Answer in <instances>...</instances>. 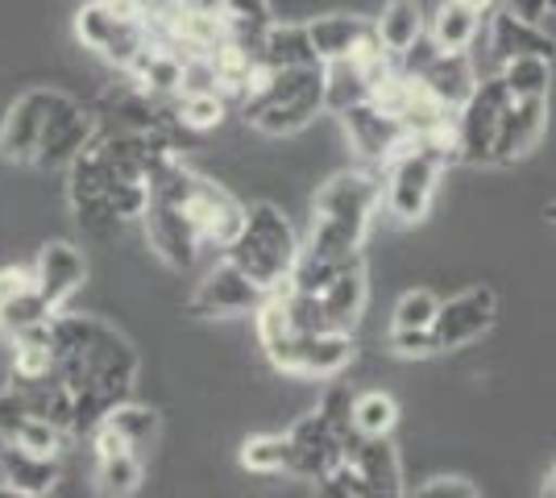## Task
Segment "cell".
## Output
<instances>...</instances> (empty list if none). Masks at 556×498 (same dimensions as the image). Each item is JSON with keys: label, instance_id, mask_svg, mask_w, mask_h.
<instances>
[{"label": "cell", "instance_id": "6da1fadb", "mask_svg": "<svg viewBox=\"0 0 556 498\" xmlns=\"http://www.w3.org/2000/svg\"><path fill=\"white\" fill-rule=\"evenodd\" d=\"M50 361L71 395H96L109 407L129 399L138 379L134 345L96 316H50Z\"/></svg>", "mask_w": 556, "mask_h": 498}, {"label": "cell", "instance_id": "7a4b0ae2", "mask_svg": "<svg viewBox=\"0 0 556 498\" xmlns=\"http://www.w3.org/2000/svg\"><path fill=\"white\" fill-rule=\"evenodd\" d=\"M382 204V179L370 170H341L332 175L312 200V258H353L370 229V216Z\"/></svg>", "mask_w": 556, "mask_h": 498}, {"label": "cell", "instance_id": "3957f363", "mask_svg": "<svg viewBox=\"0 0 556 498\" xmlns=\"http://www.w3.org/2000/svg\"><path fill=\"white\" fill-rule=\"evenodd\" d=\"M320 108H325V63L257 72V79L245 88L241 117L266 138H291L320 117Z\"/></svg>", "mask_w": 556, "mask_h": 498}, {"label": "cell", "instance_id": "277c9868", "mask_svg": "<svg viewBox=\"0 0 556 498\" xmlns=\"http://www.w3.org/2000/svg\"><path fill=\"white\" fill-rule=\"evenodd\" d=\"M300 238H295V229H291V220L282 216V208L275 204H254V208H245V225H241V233L225 245V254L237 270H245L257 286H266V291H278V286L287 283V274H291V266L300 258Z\"/></svg>", "mask_w": 556, "mask_h": 498}, {"label": "cell", "instance_id": "5b68a950", "mask_svg": "<svg viewBox=\"0 0 556 498\" xmlns=\"http://www.w3.org/2000/svg\"><path fill=\"white\" fill-rule=\"evenodd\" d=\"M75 38L125 72L150 47V25L138 0H88L75 13Z\"/></svg>", "mask_w": 556, "mask_h": 498}, {"label": "cell", "instance_id": "8992f818", "mask_svg": "<svg viewBox=\"0 0 556 498\" xmlns=\"http://www.w3.org/2000/svg\"><path fill=\"white\" fill-rule=\"evenodd\" d=\"M444 163L419 142H407L403 150H394L391 158L382 163V204L394 220L416 225L424 213L432 208V195L441 183Z\"/></svg>", "mask_w": 556, "mask_h": 498}, {"label": "cell", "instance_id": "52a82bcc", "mask_svg": "<svg viewBox=\"0 0 556 498\" xmlns=\"http://www.w3.org/2000/svg\"><path fill=\"white\" fill-rule=\"evenodd\" d=\"M507 104H510V92L503 88L498 75H490V79H478V84H473L469 100L453 113V125H457V163L490 166V150H494L498 117L507 113Z\"/></svg>", "mask_w": 556, "mask_h": 498}, {"label": "cell", "instance_id": "ba28073f", "mask_svg": "<svg viewBox=\"0 0 556 498\" xmlns=\"http://www.w3.org/2000/svg\"><path fill=\"white\" fill-rule=\"evenodd\" d=\"M92 138H96V117L84 113L79 100L59 92V100H54V108H50L47 117V129H42V138H38L34 154H29V163L38 166V170H63V166H71L92 145Z\"/></svg>", "mask_w": 556, "mask_h": 498}, {"label": "cell", "instance_id": "9c48e42d", "mask_svg": "<svg viewBox=\"0 0 556 498\" xmlns=\"http://www.w3.org/2000/svg\"><path fill=\"white\" fill-rule=\"evenodd\" d=\"M307 38H312V50H316L320 63H341V59L366 63V59L387 54V50L378 47V38H374V22L370 17H357V13L312 17L307 22Z\"/></svg>", "mask_w": 556, "mask_h": 498}, {"label": "cell", "instance_id": "30bf717a", "mask_svg": "<svg viewBox=\"0 0 556 498\" xmlns=\"http://www.w3.org/2000/svg\"><path fill=\"white\" fill-rule=\"evenodd\" d=\"M494 311H498V299L490 286H469L457 299H448L437 308L432 316V336H437V349H462L469 341H478L482 332L494 324Z\"/></svg>", "mask_w": 556, "mask_h": 498}, {"label": "cell", "instance_id": "8fae6325", "mask_svg": "<svg viewBox=\"0 0 556 498\" xmlns=\"http://www.w3.org/2000/svg\"><path fill=\"white\" fill-rule=\"evenodd\" d=\"M266 295H270L266 286H257L245 270H237L225 258L220 266H212L208 274H204V283L195 286L187 308L195 311V316H237V311H257Z\"/></svg>", "mask_w": 556, "mask_h": 498}, {"label": "cell", "instance_id": "7c38bea8", "mask_svg": "<svg viewBox=\"0 0 556 498\" xmlns=\"http://www.w3.org/2000/svg\"><path fill=\"white\" fill-rule=\"evenodd\" d=\"M341 120H345L349 145H353L366 163H387L394 150H403V145L412 142L407 129H403V120L394 117V113H387L382 104H374V100H362V104L341 108Z\"/></svg>", "mask_w": 556, "mask_h": 498}, {"label": "cell", "instance_id": "4fadbf2b", "mask_svg": "<svg viewBox=\"0 0 556 498\" xmlns=\"http://www.w3.org/2000/svg\"><path fill=\"white\" fill-rule=\"evenodd\" d=\"M184 213L187 220L195 225V233L200 241H212V245H229L237 233H241V225H245V204H237L229 191L220 188V183H212L204 175H195V188L191 195L184 200Z\"/></svg>", "mask_w": 556, "mask_h": 498}, {"label": "cell", "instance_id": "5bb4252c", "mask_svg": "<svg viewBox=\"0 0 556 498\" xmlns=\"http://www.w3.org/2000/svg\"><path fill=\"white\" fill-rule=\"evenodd\" d=\"M287 445H291V465H287V474L312 477V482L332 474V470L345 461V440L325 424L320 411L295 420L291 432H287Z\"/></svg>", "mask_w": 556, "mask_h": 498}, {"label": "cell", "instance_id": "9a60e30c", "mask_svg": "<svg viewBox=\"0 0 556 498\" xmlns=\"http://www.w3.org/2000/svg\"><path fill=\"white\" fill-rule=\"evenodd\" d=\"M59 100V88H29L13 100V108L0 120V154L9 163H29L34 145L47 129V117Z\"/></svg>", "mask_w": 556, "mask_h": 498}, {"label": "cell", "instance_id": "2e32d148", "mask_svg": "<svg viewBox=\"0 0 556 498\" xmlns=\"http://www.w3.org/2000/svg\"><path fill=\"white\" fill-rule=\"evenodd\" d=\"M146 241H150V250L166 261V266H175V270H187L195 254H200V233H195V225L187 220L184 208H175V204H163V200H150L146 204Z\"/></svg>", "mask_w": 556, "mask_h": 498}, {"label": "cell", "instance_id": "e0dca14e", "mask_svg": "<svg viewBox=\"0 0 556 498\" xmlns=\"http://www.w3.org/2000/svg\"><path fill=\"white\" fill-rule=\"evenodd\" d=\"M84 274H88L84 254H79L71 241H50L47 250L38 254V266H34L29 279H34V286H38L42 304H47L50 311H59L71 295L84 286Z\"/></svg>", "mask_w": 556, "mask_h": 498}, {"label": "cell", "instance_id": "ac0fdd59", "mask_svg": "<svg viewBox=\"0 0 556 498\" xmlns=\"http://www.w3.org/2000/svg\"><path fill=\"white\" fill-rule=\"evenodd\" d=\"M544 120H548V100H510L507 113L498 117L490 166H510L515 158H523L544 133Z\"/></svg>", "mask_w": 556, "mask_h": 498}, {"label": "cell", "instance_id": "d6986e66", "mask_svg": "<svg viewBox=\"0 0 556 498\" xmlns=\"http://www.w3.org/2000/svg\"><path fill=\"white\" fill-rule=\"evenodd\" d=\"M416 84L428 92V100H432L441 113L453 117L465 100H469L473 84H478V75H473V67H469V54H465V50H457V54L437 50V54L428 59V67L416 75Z\"/></svg>", "mask_w": 556, "mask_h": 498}, {"label": "cell", "instance_id": "ffe728a7", "mask_svg": "<svg viewBox=\"0 0 556 498\" xmlns=\"http://www.w3.org/2000/svg\"><path fill=\"white\" fill-rule=\"evenodd\" d=\"M50 316L54 311L42 304L34 279L17 266H4L0 270V329L9 336H17V332H29L38 324H50Z\"/></svg>", "mask_w": 556, "mask_h": 498}, {"label": "cell", "instance_id": "44dd1931", "mask_svg": "<svg viewBox=\"0 0 556 498\" xmlns=\"http://www.w3.org/2000/svg\"><path fill=\"white\" fill-rule=\"evenodd\" d=\"M257 72H287V67H316V50L307 38V25L270 22L254 42Z\"/></svg>", "mask_w": 556, "mask_h": 498}, {"label": "cell", "instance_id": "7402d4cb", "mask_svg": "<svg viewBox=\"0 0 556 498\" xmlns=\"http://www.w3.org/2000/svg\"><path fill=\"white\" fill-rule=\"evenodd\" d=\"M353 361V336L337 329L307 332L295 336V354H291V374H307V379H337Z\"/></svg>", "mask_w": 556, "mask_h": 498}, {"label": "cell", "instance_id": "603a6c76", "mask_svg": "<svg viewBox=\"0 0 556 498\" xmlns=\"http://www.w3.org/2000/svg\"><path fill=\"white\" fill-rule=\"evenodd\" d=\"M320 308H325V324L337 332H349L357 324V316L366 308V258L357 254L337 270V279L320 291Z\"/></svg>", "mask_w": 556, "mask_h": 498}, {"label": "cell", "instance_id": "cb8c5ba5", "mask_svg": "<svg viewBox=\"0 0 556 498\" xmlns=\"http://www.w3.org/2000/svg\"><path fill=\"white\" fill-rule=\"evenodd\" d=\"M490 50L498 63H507L515 54H540V59H553V29L532 25L523 17H515L510 9H494L490 13Z\"/></svg>", "mask_w": 556, "mask_h": 498}, {"label": "cell", "instance_id": "d4e9b609", "mask_svg": "<svg viewBox=\"0 0 556 498\" xmlns=\"http://www.w3.org/2000/svg\"><path fill=\"white\" fill-rule=\"evenodd\" d=\"M0 477L17 495L47 498L59 482V461L50 452H29L22 445H0Z\"/></svg>", "mask_w": 556, "mask_h": 498}, {"label": "cell", "instance_id": "484cf974", "mask_svg": "<svg viewBox=\"0 0 556 498\" xmlns=\"http://www.w3.org/2000/svg\"><path fill=\"white\" fill-rule=\"evenodd\" d=\"M424 25H428L424 0H382V13L374 17V38L391 59H399L424 38Z\"/></svg>", "mask_w": 556, "mask_h": 498}, {"label": "cell", "instance_id": "4316f807", "mask_svg": "<svg viewBox=\"0 0 556 498\" xmlns=\"http://www.w3.org/2000/svg\"><path fill=\"white\" fill-rule=\"evenodd\" d=\"M13 391L22 395V404L29 407L34 420H47L50 427H59L63 436L71 432V391L59 382V374H34V379H17L13 374Z\"/></svg>", "mask_w": 556, "mask_h": 498}, {"label": "cell", "instance_id": "83f0119b", "mask_svg": "<svg viewBox=\"0 0 556 498\" xmlns=\"http://www.w3.org/2000/svg\"><path fill=\"white\" fill-rule=\"evenodd\" d=\"M478 29H482V17H473L469 9L453 4V0H441V4L428 13V25H424L428 42H432L437 50H444V54L469 50L473 47V38H478Z\"/></svg>", "mask_w": 556, "mask_h": 498}, {"label": "cell", "instance_id": "f1b7e54d", "mask_svg": "<svg viewBox=\"0 0 556 498\" xmlns=\"http://www.w3.org/2000/svg\"><path fill=\"white\" fill-rule=\"evenodd\" d=\"M498 79L510 92V100H548L553 88V59L540 54H515L507 63H498Z\"/></svg>", "mask_w": 556, "mask_h": 498}, {"label": "cell", "instance_id": "f546056e", "mask_svg": "<svg viewBox=\"0 0 556 498\" xmlns=\"http://www.w3.org/2000/svg\"><path fill=\"white\" fill-rule=\"evenodd\" d=\"M370 100V79L362 72V63L341 59V63H325V108H349Z\"/></svg>", "mask_w": 556, "mask_h": 498}, {"label": "cell", "instance_id": "4dcf8cb0", "mask_svg": "<svg viewBox=\"0 0 556 498\" xmlns=\"http://www.w3.org/2000/svg\"><path fill=\"white\" fill-rule=\"evenodd\" d=\"M399 424V404L382 391H366V395H353V432L357 436H391V427Z\"/></svg>", "mask_w": 556, "mask_h": 498}, {"label": "cell", "instance_id": "1f68e13d", "mask_svg": "<svg viewBox=\"0 0 556 498\" xmlns=\"http://www.w3.org/2000/svg\"><path fill=\"white\" fill-rule=\"evenodd\" d=\"M96 486L104 498H129L141 486V461L138 452H113L96 457Z\"/></svg>", "mask_w": 556, "mask_h": 498}, {"label": "cell", "instance_id": "d6a6232c", "mask_svg": "<svg viewBox=\"0 0 556 498\" xmlns=\"http://www.w3.org/2000/svg\"><path fill=\"white\" fill-rule=\"evenodd\" d=\"M166 104H170V117L184 129H216L225 120V95L220 92H179Z\"/></svg>", "mask_w": 556, "mask_h": 498}, {"label": "cell", "instance_id": "836d02e7", "mask_svg": "<svg viewBox=\"0 0 556 498\" xmlns=\"http://www.w3.org/2000/svg\"><path fill=\"white\" fill-rule=\"evenodd\" d=\"M104 424H113L116 432L125 436V445H129V449H141V445H150V440L159 436V411H154V407H141V404L121 399L116 407H109Z\"/></svg>", "mask_w": 556, "mask_h": 498}, {"label": "cell", "instance_id": "e575fe53", "mask_svg": "<svg viewBox=\"0 0 556 498\" xmlns=\"http://www.w3.org/2000/svg\"><path fill=\"white\" fill-rule=\"evenodd\" d=\"M241 465L250 474H287L291 465V445H287V432L282 436H254L241 445Z\"/></svg>", "mask_w": 556, "mask_h": 498}, {"label": "cell", "instance_id": "d590c367", "mask_svg": "<svg viewBox=\"0 0 556 498\" xmlns=\"http://www.w3.org/2000/svg\"><path fill=\"white\" fill-rule=\"evenodd\" d=\"M441 308V299L432 291H407L399 304H394V320L391 329H432V316Z\"/></svg>", "mask_w": 556, "mask_h": 498}, {"label": "cell", "instance_id": "8d00e7d4", "mask_svg": "<svg viewBox=\"0 0 556 498\" xmlns=\"http://www.w3.org/2000/svg\"><path fill=\"white\" fill-rule=\"evenodd\" d=\"M320 416H325V424L341 436V440H349L353 436V395H349V386H328L325 399H320V407H316Z\"/></svg>", "mask_w": 556, "mask_h": 498}, {"label": "cell", "instance_id": "74e56055", "mask_svg": "<svg viewBox=\"0 0 556 498\" xmlns=\"http://www.w3.org/2000/svg\"><path fill=\"white\" fill-rule=\"evenodd\" d=\"M362 495H366V486H362V477H357V470L349 461H341L332 474L316 477V498H362Z\"/></svg>", "mask_w": 556, "mask_h": 498}, {"label": "cell", "instance_id": "f35d334b", "mask_svg": "<svg viewBox=\"0 0 556 498\" xmlns=\"http://www.w3.org/2000/svg\"><path fill=\"white\" fill-rule=\"evenodd\" d=\"M391 349L399 357H432L437 349V336L432 329H391Z\"/></svg>", "mask_w": 556, "mask_h": 498}, {"label": "cell", "instance_id": "ab89813d", "mask_svg": "<svg viewBox=\"0 0 556 498\" xmlns=\"http://www.w3.org/2000/svg\"><path fill=\"white\" fill-rule=\"evenodd\" d=\"M29 420V407L22 404V395L9 386V391H0V445H9V440H17V432L25 427Z\"/></svg>", "mask_w": 556, "mask_h": 498}, {"label": "cell", "instance_id": "60d3db41", "mask_svg": "<svg viewBox=\"0 0 556 498\" xmlns=\"http://www.w3.org/2000/svg\"><path fill=\"white\" fill-rule=\"evenodd\" d=\"M416 498H482L469 477H432L416 490Z\"/></svg>", "mask_w": 556, "mask_h": 498}, {"label": "cell", "instance_id": "b9f144b4", "mask_svg": "<svg viewBox=\"0 0 556 498\" xmlns=\"http://www.w3.org/2000/svg\"><path fill=\"white\" fill-rule=\"evenodd\" d=\"M503 9H510V13L523 17V22L553 29V0H503Z\"/></svg>", "mask_w": 556, "mask_h": 498}, {"label": "cell", "instance_id": "7bdbcfd3", "mask_svg": "<svg viewBox=\"0 0 556 498\" xmlns=\"http://www.w3.org/2000/svg\"><path fill=\"white\" fill-rule=\"evenodd\" d=\"M453 4H462V9H469L473 17H490V13H494V9L503 4V0H453Z\"/></svg>", "mask_w": 556, "mask_h": 498}, {"label": "cell", "instance_id": "ee69618b", "mask_svg": "<svg viewBox=\"0 0 556 498\" xmlns=\"http://www.w3.org/2000/svg\"><path fill=\"white\" fill-rule=\"evenodd\" d=\"M179 9H200V13H220V0H170Z\"/></svg>", "mask_w": 556, "mask_h": 498}, {"label": "cell", "instance_id": "f6af8a7d", "mask_svg": "<svg viewBox=\"0 0 556 498\" xmlns=\"http://www.w3.org/2000/svg\"><path fill=\"white\" fill-rule=\"evenodd\" d=\"M0 498H34V495H17V490H9V486H0Z\"/></svg>", "mask_w": 556, "mask_h": 498}]
</instances>
